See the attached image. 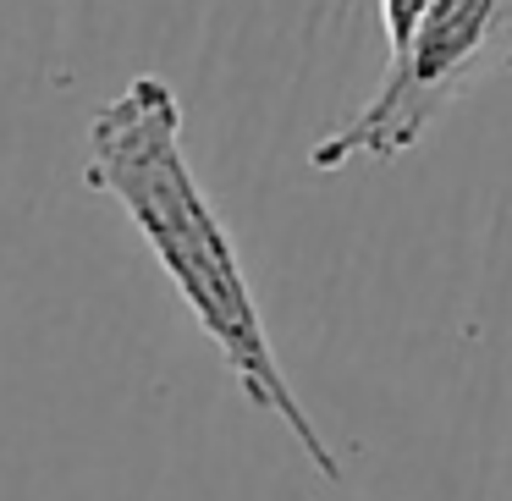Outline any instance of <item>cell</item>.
<instances>
[{
  "label": "cell",
  "mask_w": 512,
  "mask_h": 501,
  "mask_svg": "<svg viewBox=\"0 0 512 501\" xmlns=\"http://www.w3.org/2000/svg\"><path fill=\"white\" fill-rule=\"evenodd\" d=\"M424 6H430V0H380V28H386L391 50H402V39L413 34V23H419Z\"/></svg>",
  "instance_id": "3"
},
{
  "label": "cell",
  "mask_w": 512,
  "mask_h": 501,
  "mask_svg": "<svg viewBox=\"0 0 512 501\" xmlns=\"http://www.w3.org/2000/svg\"><path fill=\"white\" fill-rule=\"evenodd\" d=\"M83 182L94 193H105L133 221L149 259L166 270V281L177 287V298L188 303L199 331L221 353L237 391L259 413L281 419V430L303 446V457L320 468V479L342 485L336 452L325 446L309 408H303L298 391L281 375V358L270 347L265 314H259V298L248 287V270L237 259L232 232H226L210 193L199 188V177L188 166L182 105L166 78L144 72V78H133L116 100H105L89 116V166H83Z\"/></svg>",
  "instance_id": "1"
},
{
  "label": "cell",
  "mask_w": 512,
  "mask_h": 501,
  "mask_svg": "<svg viewBox=\"0 0 512 501\" xmlns=\"http://www.w3.org/2000/svg\"><path fill=\"white\" fill-rule=\"evenodd\" d=\"M496 72H512V0H430L391 50L386 83L358 116L309 149L320 171H342L353 160H397Z\"/></svg>",
  "instance_id": "2"
}]
</instances>
